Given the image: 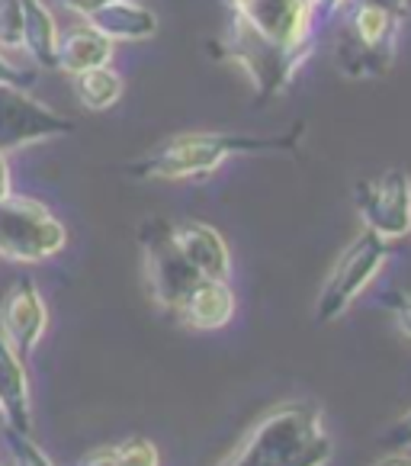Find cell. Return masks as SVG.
<instances>
[{"label": "cell", "mask_w": 411, "mask_h": 466, "mask_svg": "<svg viewBox=\"0 0 411 466\" xmlns=\"http://www.w3.org/2000/svg\"><path fill=\"white\" fill-rule=\"evenodd\" d=\"M302 138V126L289 136H251V132H184L148 155L135 158L125 174L138 180H199L219 171L228 158L238 155H261V151L296 148Z\"/></svg>", "instance_id": "6da1fadb"}, {"label": "cell", "mask_w": 411, "mask_h": 466, "mask_svg": "<svg viewBox=\"0 0 411 466\" xmlns=\"http://www.w3.org/2000/svg\"><path fill=\"white\" fill-rule=\"evenodd\" d=\"M335 441L312 402H283L270 409L219 466H328Z\"/></svg>", "instance_id": "7a4b0ae2"}, {"label": "cell", "mask_w": 411, "mask_h": 466, "mask_svg": "<svg viewBox=\"0 0 411 466\" xmlns=\"http://www.w3.org/2000/svg\"><path fill=\"white\" fill-rule=\"evenodd\" d=\"M398 29L402 20L389 10L366 4V0H350L347 23L337 39V68L354 81H370L389 71L396 58Z\"/></svg>", "instance_id": "3957f363"}, {"label": "cell", "mask_w": 411, "mask_h": 466, "mask_svg": "<svg viewBox=\"0 0 411 466\" xmlns=\"http://www.w3.org/2000/svg\"><path fill=\"white\" fill-rule=\"evenodd\" d=\"M68 245V228L45 203L10 193L0 199V258L39 264Z\"/></svg>", "instance_id": "277c9868"}, {"label": "cell", "mask_w": 411, "mask_h": 466, "mask_svg": "<svg viewBox=\"0 0 411 466\" xmlns=\"http://www.w3.org/2000/svg\"><path fill=\"white\" fill-rule=\"evenodd\" d=\"M386 258H389V241L379 238L376 232L364 228L331 268L328 280L322 283V293L316 299V322L331 325L354 306V299L373 283V277L383 270Z\"/></svg>", "instance_id": "5b68a950"}, {"label": "cell", "mask_w": 411, "mask_h": 466, "mask_svg": "<svg viewBox=\"0 0 411 466\" xmlns=\"http://www.w3.org/2000/svg\"><path fill=\"white\" fill-rule=\"evenodd\" d=\"M138 245H142V270L151 299L165 312H177L180 302L190 296V289L203 277L184 258L177 238H174V226L165 219H148L138 228Z\"/></svg>", "instance_id": "8992f818"}, {"label": "cell", "mask_w": 411, "mask_h": 466, "mask_svg": "<svg viewBox=\"0 0 411 466\" xmlns=\"http://www.w3.org/2000/svg\"><path fill=\"white\" fill-rule=\"evenodd\" d=\"M226 52L235 65L247 75V81L257 90V100H270V96L283 94V90L293 84L296 71L308 62L302 56L293 52H283L274 42H267L264 35H257L247 26L241 16L232 14L228 20V33H226Z\"/></svg>", "instance_id": "52a82bcc"}, {"label": "cell", "mask_w": 411, "mask_h": 466, "mask_svg": "<svg viewBox=\"0 0 411 466\" xmlns=\"http://www.w3.org/2000/svg\"><path fill=\"white\" fill-rule=\"evenodd\" d=\"M354 199L364 228L379 238L398 241L411 235V174L405 167H389L379 177L364 180Z\"/></svg>", "instance_id": "ba28073f"}, {"label": "cell", "mask_w": 411, "mask_h": 466, "mask_svg": "<svg viewBox=\"0 0 411 466\" xmlns=\"http://www.w3.org/2000/svg\"><path fill=\"white\" fill-rule=\"evenodd\" d=\"M75 132V119L48 110L23 87H0V151L48 142Z\"/></svg>", "instance_id": "9c48e42d"}, {"label": "cell", "mask_w": 411, "mask_h": 466, "mask_svg": "<svg viewBox=\"0 0 411 466\" xmlns=\"http://www.w3.org/2000/svg\"><path fill=\"white\" fill-rule=\"evenodd\" d=\"M45 329H48L45 299H42L39 287L29 277H20L10 287V293L4 296V306H0V335L7 338V344L23 360H29L35 354V348H39Z\"/></svg>", "instance_id": "30bf717a"}, {"label": "cell", "mask_w": 411, "mask_h": 466, "mask_svg": "<svg viewBox=\"0 0 411 466\" xmlns=\"http://www.w3.org/2000/svg\"><path fill=\"white\" fill-rule=\"evenodd\" d=\"M174 238L203 280H228L232 277V251H228V241L219 235V228L186 219L174 226Z\"/></svg>", "instance_id": "8fae6325"}, {"label": "cell", "mask_w": 411, "mask_h": 466, "mask_svg": "<svg viewBox=\"0 0 411 466\" xmlns=\"http://www.w3.org/2000/svg\"><path fill=\"white\" fill-rule=\"evenodd\" d=\"M0 415L10 431L33 434V392H29L26 360L0 335Z\"/></svg>", "instance_id": "7c38bea8"}, {"label": "cell", "mask_w": 411, "mask_h": 466, "mask_svg": "<svg viewBox=\"0 0 411 466\" xmlns=\"http://www.w3.org/2000/svg\"><path fill=\"white\" fill-rule=\"evenodd\" d=\"M193 331H219L235 316V293L228 280H199L174 312Z\"/></svg>", "instance_id": "4fadbf2b"}, {"label": "cell", "mask_w": 411, "mask_h": 466, "mask_svg": "<svg viewBox=\"0 0 411 466\" xmlns=\"http://www.w3.org/2000/svg\"><path fill=\"white\" fill-rule=\"evenodd\" d=\"M94 29H100L110 42H145L158 33V16L148 7H142L138 0H116L106 4L96 14L87 16Z\"/></svg>", "instance_id": "5bb4252c"}, {"label": "cell", "mask_w": 411, "mask_h": 466, "mask_svg": "<svg viewBox=\"0 0 411 466\" xmlns=\"http://www.w3.org/2000/svg\"><path fill=\"white\" fill-rule=\"evenodd\" d=\"M58 23L45 0H23V52L42 71H58Z\"/></svg>", "instance_id": "9a60e30c"}, {"label": "cell", "mask_w": 411, "mask_h": 466, "mask_svg": "<svg viewBox=\"0 0 411 466\" xmlns=\"http://www.w3.org/2000/svg\"><path fill=\"white\" fill-rule=\"evenodd\" d=\"M113 52H116V42H110L90 23H84V26L68 29L58 42V71L81 75L90 68H103L113 62Z\"/></svg>", "instance_id": "2e32d148"}, {"label": "cell", "mask_w": 411, "mask_h": 466, "mask_svg": "<svg viewBox=\"0 0 411 466\" xmlns=\"http://www.w3.org/2000/svg\"><path fill=\"white\" fill-rule=\"evenodd\" d=\"M71 90H75L77 103H81L84 110H110L123 96V75L116 68H110V65L90 68L81 71V75H71Z\"/></svg>", "instance_id": "e0dca14e"}, {"label": "cell", "mask_w": 411, "mask_h": 466, "mask_svg": "<svg viewBox=\"0 0 411 466\" xmlns=\"http://www.w3.org/2000/svg\"><path fill=\"white\" fill-rule=\"evenodd\" d=\"M0 48L23 52V0H0Z\"/></svg>", "instance_id": "ac0fdd59"}, {"label": "cell", "mask_w": 411, "mask_h": 466, "mask_svg": "<svg viewBox=\"0 0 411 466\" xmlns=\"http://www.w3.org/2000/svg\"><path fill=\"white\" fill-rule=\"evenodd\" d=\"M7 451H10L14 466H55L52 463V457H48V453L33 441V434L10 431L7 434Z\"/></svg>", "instance_id": "d6986e66"}, {"label": "cell", "mask_w": 411, "mask_h": 466, "mask_svg": "<svg viewBox=\"0 0 411 466\" xmlns=\"http://www.w3.org/2000/svg\"><path fill=\"white\" fill-rule=\"evenodd\" d=\"M119 466H161L158 447L151 444L148 438H129L123 444H116Z\"/></svg>", "instance_id": "ffe728a7"}, {"label": "cell", "mask_w": 411, "mask_h": 466, "mask_svg": "<svg viewBox=\"0 0 411 466\" xmlns=\"http://www.w3.org/2000/svg\"><path fill=\"white\" fill-rule=\"evenodd\" d=\"M29 84H33V75L16 68V65L4 56V48H0V87H29Z\"/></svg>", "instance_id": "44dd1931"}, {"label": "cell", "mask_w": 411, "mask_h": 466, "mask_svg": "<svg viewBox=\"0 0 411 466\" xmlns=\"http://www.w3.org/2000/svg\"><path fill=\"white\" fill-rule=\"evenodd\" d=\"M77 466H119L116 447H96V451L84 453V457L77 460Z\"/></svg>", "instance_id": "7402d4cb"}, {"label": "cell", "mask_w": 411, "mask_h": 466, "mask_svg": "<svg viewBox=\"0 0 411 466\" xmlns=\"http://www.w3.org/2000/svg\"><path fill=\"white\" fill-rule=\"evenodd\" d=\"M350 0H318V7H316V29H322L325 23H331L337 14H344L347 10Z\"/></svg>", "instance_id": "603a6c76"}, {"label": "cell", "mask_w": 411, "mask_h": 466, "mask_svg": "<svg viewBox=\"0 0 411 466\" xmlns=\"http://www.w3.org/2000/svg\"><path fill=\"white\" fill-rule=\"evenodd\" d=\"M392 316H396L398 329L411 338V296H392Z\"/></svg>", "instance_id": "cb8c5ba5"}, {"label": "cell", "mask_w": 411, "mask_h": 466, "mask_svg": "<svg viewBox=\"0 0 411 466\" xmlns=\"http://www.w3.org/2000/svg\"><path fill=\"white\" fill-rule=\"evenodd\" d=\"M106 4H116V0H62V7L71 10V14H77V16L96 14V10L106 7Z\"/></svg>", "instance_id": "d4e9b609"}, {"label": "cell", "mask_w": 411, "mask_h": 466, "mask_svg": "<svg viewBox=\"0 0 411 466\" xmlns=\"http://www.w3.org/2000/svg\"><path fill=\"white\" fill-rule=\"evenodd\" d=\"M14 193V177H10V161L7 155L0 151V199H7Z\"/></svg>", "instance_id": "484cf974"}, {"label": "cell", "mask_w": 411, "mask_h": 466, "mask_svg": "<svg viewBox=\"0 0 411 466\" xmlns=\"http://www.w3.org/2000/svg\"><path fill=\"white\" fill-rule=\"evenodd\" d=\"M366 4H376V7L396 14L398 20H405V16H408V4H411V0H366Z\"/></svg>", "instance_id": "4316f807"}, {"label": "cell", "mask_w": 411, "mask_h": 466, "mask_svg": "<svg viewBox=\"0 0 411 466\" xmlns=\"http://www.w3.org/2000/svg\"><path fill=\"white\" fill-rule=\"evenodd\" d=\"M392 441H398V444H411V409H408V415L392 428Z\"/></svg>", "instance_id": "83f0119b"}, {"label": "cell", "mask_w": 411, "mask_h": 466, "mask_svg": "<svg viewBox=\"0 0 411 466\" xmlns=\"http://www.w3.org/2000/svg\"><path fill=\"white\" fill-rule=\"evenodd\" d=\"M373 466H411V453H389V457L376 460Z\"/></svg>", "instance_id": "f1b7e54d"}, {"label": "cell", "mask_w": 411, "mask_h": 466, "mask_svg": "<svg viewBox=\"0 0 411 466\" xmlns=\"http://www.w3.org/2000/svg\"><path fill=\"white\" fill-rule=\"evenodd\" d=\"M0 421H4V415H0Z\"/></svg>", "instance_id": "f546056e"}, {"label": "cell", "mask_w": 411, "mask_h": 466, "mask_svg": "<svg viewBox=\"0 0 411 466\" xmlns=\"http://www.w3.org/2000/svg\"><path fill=\"white\" fill-rule=\"evenodd\" d=\"M228 4H235V0H228Z\"/></svg>", "instance_id": "4dcf8cb0"}]
</instances>
